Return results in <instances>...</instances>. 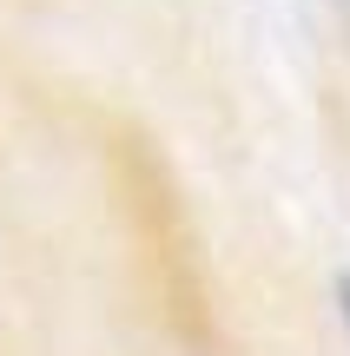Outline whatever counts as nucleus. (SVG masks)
Returning a JSON list of instances; mask_svg holds the SVG:
<instances>
[{"label": "nucleus", "mask_w": 350, "mask_h": 356, "mask_svg": "<svg viewBox=\"0 0 350 356\" xmlns=\"http://www.w3.org/2000/svg\"><path fill=\"white\" fill-rule=\"evenodd\" d=\"M337 297H344V317H350V277H337Z\"/></svg>", "instance_id": "obj_1"}, {"label": "nucleus", "mask_w": 350, "mask_h": 356, "mask_svg": "<svg viewBox=\"0 0 350 356\" xmlns=\"http://www.w3.org/2000/svg\"><path fill=\"white\" fill-rule=\"evenodd\" d=\"M344 13H350V0H344Z\"/></svg>", "instance_id": "obj_2"}]
</instances>
